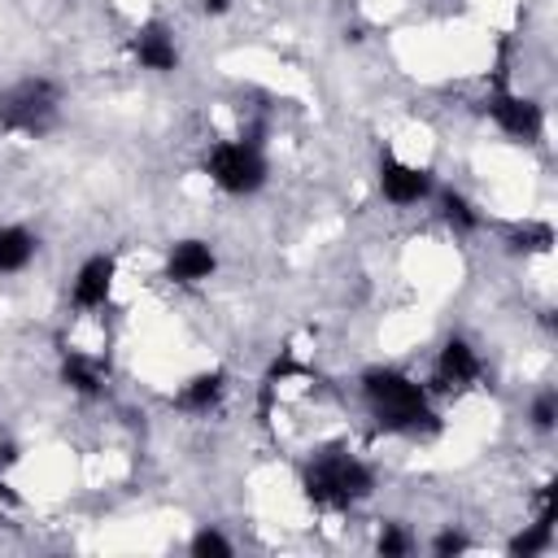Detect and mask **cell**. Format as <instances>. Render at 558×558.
<instances>
[{"label":"cell","mask_w":558,"mask_h":558,"mask_svg":"<svg viewBox=\"0 0 558 558\" xmlns=\"http://www.w3.org/2000/svg\"><path fill=\"white\" fill-rule=\"evenodd\" d=\"M362 401L375 414V427L388 436H427L440 427L436 410L427 401V388L397 366L362 371Z\"/></svg>","instance_id":"obj_1"},{"label":"cell","mask_w":558,"mask_h":558,"mask_svg":"<svg viewBox=\"0 0 558 558\" xmlns=\"http://www.w3.org/2000/svg\"><path fill=\"white\" fill-rule=\"evenodd\" d=\"M301 488H305V501L318 510H349L375 493V471L349 449H323L318 458H310Z\"/></svg>","instance_id":"obj_2"},{"label":"cell","mask_w":558,"mask_h":558,"mask_svg":"<svg viewBox=\"0 0 558 558\" xmlns=\"http://www.w3.org/2000/svg\"><path fill=\"white\" fill-rule=\"evenodd\" d=\"M57 118H61V83H52L48 74L17 78L13 87L0 92V131L9 135L39 140L57 126Z\"/></svg>","instance_id":"obj_3"},{"label":"cell","mask_w":558,"mask_h":558,"mask_svg":"<svg viewBox=\"0 0 558 558\" xmlns=\"http://www.w3.org/2000/svg\"><path fill=\"white\" fill-rule=\"evenodd\" d=\"M201 170H205L209 183H214L218 192H227V196H253V192L266 187V174H270L262 144L244 140V135H240V140H218V144L205 153Z\"/></svg>","instance_id":"obj_4"},{"label":"cell","mask_w":558,"mask_h":558,"mask_svg":"<svg viewBox=\"0 0 558 558\" xmlns=\"http://www.w3.org/2000/svg\"><path fill=\"white\" fill-rule=\"evenodd\" d=\"M379 192H384L388 205L410 209V205H423L436 192V179H432L427 166H410V161H401L397 153L384 148L379 153Z\"/></svg>","instance_id":"obj_5"},{"label":"cell","mask_w":558,"mask_h":558,"mask_svg":"<svg viewBox=\"0 0 558 558\" xmlns=\"http://www.w3.org/2000/svg\"><path fill=\"white\" fill-rule=\"evenodd\" d=\"M488 118L497 122L501 135L510 140H523V144H536L541 131H545V109L532 100V96H519L510 87H497L488 96Z\"/></svg>","instance_id":"obj_6"},{"label":"cell","mask_w":558,"mask_h":558,"mask_svg":"<svg viewBox=\"0 0 558 558\" xmlns=\"http://www.w3.org/2000/svg\"><path fill=\"white\" fill-rule=\"evenodd\" d=\"M214 270H218V253L201 235H183L166 248V279L179 288H201L205 279H214Z\"/></svg>","instance_id":"obj_7"},{"label":"cell","mask_w":558,"mask_h":558,"mask_svg":"<svg viewBox=\"0 0 558 558\" xmlns=\"http://www.w3.org/2000/svg\"><path fill=\"white\" fill-rule=\"evenodd\" d=\"M484 379V362L480 353L462 340V336H449L436 353V371H432V388L440 392H462V388H475Z\"/></svg>","instance_id":"obj_8"},{"label":"cell","mask_w":558,"mask_h":558,"mask_svg":"<svg viewBox=\"0 0 558 558\" xmlns=\"http://www.w3.org/2000/svg\"><path fill=\"white\" fill-rule=\"evenodd\" d=\"M131 57L140 70L148 74H174L179 70V44H174V31L166 22H144L135 26L131 35Z\"/></svg>","instance_id":"obj_9"},{"label":"cell","mask_w":558,"mask_h":558,"mask_svg":"<svg viewBox=\"0 0 558 558\" xmlns=\"http://www.w3.org/2000/svg\"><path fill=\"white\" fill-rule=\"evenodd\" d=\"M113 279H118V262H113L109 253H92V257L74 270V283H70L74 310H105L109 296H113Z\"/></svg>","instance_id":"obj_10"},{"label":"cell","mask_w":558,"mask_h":558,"mask_svg":"<svg viewBox=\"0 0 558 558\" xmlns=\"http://www.w3.org/2000/svg\"><path fill=\"white\" fill-rule=\"evenodd\" d=\"M222 397H227V371H196L192 379H183V388L174 392V405L183 410V414H196V418H205L209 410H218L222 405Z\"/></svg>","instance_id":"obj_11"},{"label":"cell","mask_w":558,"mask_h":558,"mask_svg":"<svg viewBox=\"0 0 558 558\" xmlns=\"http://www.w3.org/2000/svg\"><path fill=\"white\" fill-rule=\"evenodd\" d=\"M109 379V366L100 362V357H92V353H78V349H70L65 357H61V384L70 388V392H78V397H105V384Z\"/></svg>","instance_id":"obj_12"},{"label":"cell","mask_w":558,"mask_h":558,"mask_svg":"<svg viewBox=\"0 0 558 558\" xmlns=\"http://www.w3.org/2000/svg\"><path fill=\"white\" fill-rule=\"evenodd\" d=\"M35 253H39V235L31 227H22V222L0 227V275L26 270L35 262Z\"/></svg>","instance_id":"obj_13"},{"label":"cell","mask_w":558,"mask_h":558,"mask_svg":"<svg viewBox=\"0 0 558 558\" xmlns=\"http://www.w3.org/2000/svg\"><path fill=\"white\" fill-rule=\"evenodd\" d=\"M440 218H445L458 235H471V231H480V222H484V218H480V209H475L462 192H453V187H445V192H440Z\"/></svg>","instance_id":"obj_14"},{"label":"cell","mask_w":558,"mask_h":558,"mask_svg":"<svg viewBox=\"0 0 558 558\" xmlns=\"http://www.w3.org/2000/svg\"><path fill=\"white\" fill-rule=\"evenodd\" d=\"M514 253H549V244H554V227L549 222H519L514 231H510V240H506Z\"/></svg>","instance_id":"obj_15"},{"label":"cell","mask_w":558,"mask_h":558,"mask_svg":"<svg viewBox=\"0 0 558 558\" xmlns=\"http://www.w3.org/2000/svg\"><path fill=\"white\" fill-rule=\"evenodd\" d=\"M549 545H554V523H541V519H536L532 527H523L519 536H510L506 549H510L514 558H532V554H545Z\"/></svg>","instance_id":"obj_16"},{"label":"cell","mask_w":558,"mask_h":558,"mask_svg":"<svg viewBox=\"0 0 558 558\" xmlns=\"http://www.w3.org/2000/svg\"><path fill=\"white\" fill-rule=\"evenodd\" d=\"M187 554H192V558H231V554H235V545H231L218 527H209V523H205V527L187 541Z\"/></svg>","instance_id":"obj_17"},{"label":"cell","mask_w":558,"mask_h":558,"mask_svg":"<svg viewBox=\"0 0 558 558\" xmlns=\"http://www.w3.org/2000/svg\"><path fill=\"white\" fill-rule=\"evenodd\" d=\"M527 423H532L541 436H549V432L558 427V392H554V388H545V392H536V397H532Z\"/></svg>","instance_id":"obj_18"},{"label":"cell","mask_w":558,"mask_h":558,"mask_svg":"<svg viewBox=\"0 0 558 558\" xmlns=\"http://www.w3.org/2000/svg\"><path fill=\"white\" fill-rule=\"evenodd\" d=\"M375 549H379L384 558H405V554L414 549V536H410L401 523H384L379 536H375Z\"/></svg>","instance_id":"obj_19"},{"label":"cell","mask_w":558,"mask_h":558,"mask_svg":"<svg viewBox=\"0 0 558 558\" xmlns=\"http://www.w3.org/2000/svg\"><path fill=\"white\" fill-rule=\"evenodd\" d=\"M471 549V541L462 536V532H453V527H440L436 536H432V554L436 558H453V554H466Z\"/></svg>","instance_id":"obj_20"},{"label":"cell","mask_w":558,"mask_h":558,"mask_svg":"<svg viewBox=\"0 0 558 558\" xmlns=\"http://www.w3.org/2000/svg\"><path fill=\"white\" fill-rule=\"evenodd\" d=\"M227 9H231V0H201V13L205 17H222Z\"/></svg>","instance_id":"obj_21"},{"label":"cell","mask_w":558,"mask_h":558,"mask_svg":"<svg viewBox=\"0 0 558 558\" xmlns=\"http://www.w3.org/2000/svg\"><path fill=\"white\" fill-rule=\"evenodd\" d=\"M9 462H17V445H9V440H4V445H0V471H4Z\"/></svg>","instance_id":"obj_22"},{"label":"cell","mask_w":558,"mask_h":558,"mask_svg":"<svg viewBox=\"0 0 558 558\" xmlns=\"http://www.w3.org/2000/svg\"><path fill=\"white\" fill-rule=\"evenodd\" d=\"M0 501H4V506H17V493L9 488V480H4V471H0Z\"/></svg>","instance_id":"obj_23"}]
</instances>
